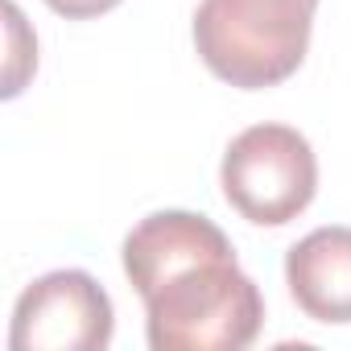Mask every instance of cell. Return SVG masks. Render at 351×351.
<instances>
[{
	"label": "cell",
	"instance_id": "obj_1",
	"mask_svg": "<svg viewBox=\"0 0 351 351\" xmlns=\"http://www.w3.org/2000/svg\"><path fill=\"white\" fill-rule=\"evenodd\" d=\"M124 273L153 351H240L261 335L265 298L207 215H145L124 236Z\"/></svg>",
	"mask_w": 351,
	"mask_h": 351
},
{
	"label": "cell",
	"instance_id": "obj_2",
	"mask_svg": "<svg viewBox=\"0 0 351 351\" xmlns=\"http://www.w3.org/2000/svg\"><path fill=\"white\" fill-rule=\"evenodd\" d=\"M314 9L318 0H203L195 13V50L232 87H277L310 50Z\"/></svg>",
	"mask_w": 351,
	"mask_h": 351
},
{
	"label": "cell",
	"instance_id": "obj_3",
	"mask_svg": "<svg viewBox=\"0 0 351 351\" xmlns=\"http://www.w3.org/2000/svg\"><path fill=\"white\" fill-rule=\"evenodd\" d=\"M223 199L256 228L298 219L318 191V161L310 141L289 124L244 128L219 165Z\"/></svg>",
	"mask_w": 351,
	"mask_h": 351
},
{
	"label": "cell",
	"instance_id": "obj_4",
	"mask_svg": "<svg viewBox=\"0 0 351 351\" xmlns=\"http://www.w3.org/2000/svg\"><path fill=\"white\" fill-rule=\"evenodd\" d=\"M112 298L83 269H58L25 285L13 310V351H104L112 343Z\"/></svg>",
	"mask_w": 351,
	"mask_h": 351
},
{
	"label": "cell",
	"instance_id": "obj_5",
	"mask_svg": "<svg viewBox=\"0 0 351 351\" xmlns=\"http://www.w3.org/2000/svg\"><path fill=\"white\" fill-rule=\"evenodd\" d=\"M285 285L314 322H351V228H318L285 256Z\"/></svg>",
	"mask_w": 351,
	"mask_h": 351
},
{
	"label": "cell",
	"instance_id": "obj_6",
	"mask_svg": "<svg viewBox=\"0 0 351 351\" xmlns=\"http://www.w3.org/2000/svg\"><path fill=\"white\" fill-rule=\"evenodd\" d=\"M46 5L66 21H87V17H99V13L116 9L120 0H46Z\"/></svg>",
	"mask_w": 351,
	"mask_h": 351
}]
</instances>
